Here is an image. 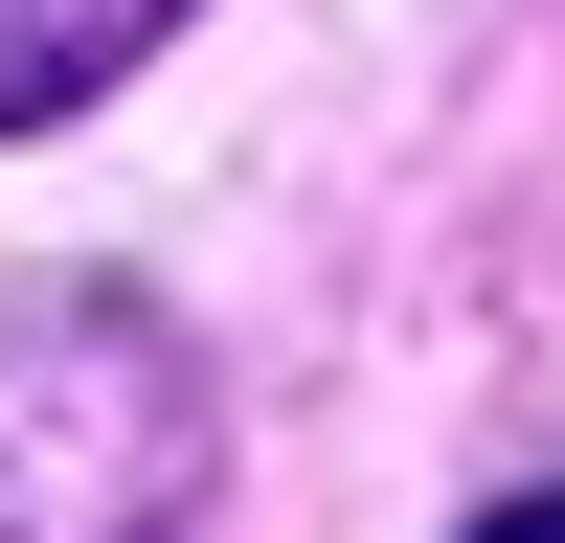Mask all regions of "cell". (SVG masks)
<instances>
[{"label": "cell", "mask_w": 565, "mask_h": 543, "mask_svg": "<svg viewBox=\"0 0 565 543\" xmlns=\"http://www.w3.org/2000/svg\"><path fill=\"white\" fill-rule=\"evenodd\" d=\"M476 543H565V476H543V498H498V521H476Z\"/></svg>", "instance_id": "3"}, {"label": "cell", "mask_w": 565, "mask_h": 543, "mask_svg": "<svg viewBox=\"0 0 565 543\" xmlns=\"http://www.w3.org/2000/svg\"><path fill=\"white\" fill-rule=\"evenodd\" d=\"M226 476L204 340L136 272H23L0 295V543H181Z\"/></svg>", "instance_id": "1"}, {"label": "cell", "mask_w": 565, "mask_h": 543, "mask_svg": "<svg viewBox=\"0 0 565 543\" xmlns=\"http://www.w3.org/2000/svg\"><path fill=\"white\" fill-rule=\"evenodd\" d=\"M181 0H0V136H45V114H90V91L159 45Z\"/></svg>", "instance_id": "2"}]
</instances>
